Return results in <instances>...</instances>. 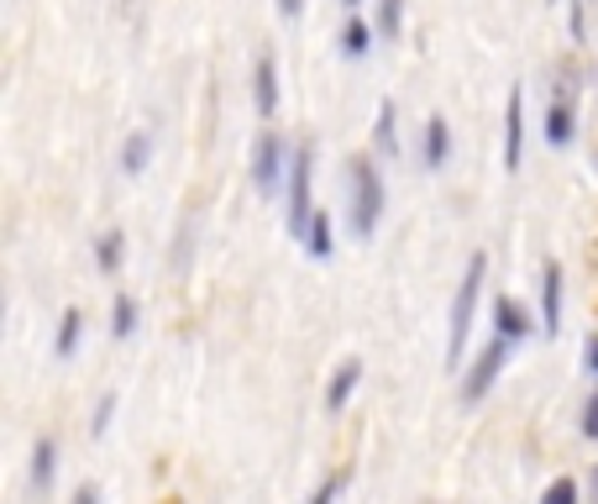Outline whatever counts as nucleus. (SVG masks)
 I'll list each match as a JSON object with an SVG mask.
<instances>
[{
	"instance_id": "f257e3e1",
	"label": "nucleus",
	"mask_w": 598,
	"mask_h": 504,
	"mask_svg": "<svg viewBox=\"0 0 598 504\" xmlns=\"http://www.w3.org/2000/svg\"><path fill=\"white\" fill-rule=\"evenodd\" d=\"M483 273H488V258L473 253L467 258V273H462V289H456L452 300V336H447V362H462V347H467V336H473V311H478V294H483Z\"/></svg>"
},
{
	"instance_id": "f03ea898",
	"label": "nucleus",
	"mask_w": 598,
	"mask_h": 504,
	"mask_svg": "<svg viewBox=\"0 0 598 504\" xmlns=\"http://www.w3.org/2000/svg\"><path fill=\"white\" fill-rule=\"evenodd\" d=\"M379 211H383V179L373 158H352V232L373 237L379 232Z\"/></svg>"
},
{
	"instance_id": "7ed1b4c3",
	"label": "nucleus",
	"mask_w": 598,
	"mask_h": 504,
	"mask_svg": "<svg viewBox=\"0 0 598 504\" xmlns=\"http://www.w3.org/2000/svg\"><path fill=\"white\" fill-rule=\"evenodd\" d=\"M315 153L311 143L294 147V158H289V232L294 237H305V226H311L315 205H311V173H315Z\"/></svg>"
},
{
	"instance_id": "20e7f679",
	"label": "nucleus",
	"mask_w": 598,
	"mask_h": 504,
	"mask_svg": "<svg viewBox=\"0 0 598 504\" xmlns=\"http://www.w3.org/2000/svg\"><path fill=\"white\" fill-rule=\"evenodd\" d=\"M509 352H515V336H494L488 347L478 352V362L467 368V384H462V400H483L488 389L499 384V373H504V362H509Z\"/></svg>"
},
{
	"instance_id": "39448f33",
	"label": "nucleus",
	"mask_w": 598,
	"mask_h": 504,
	"mask_svg": "<svg viewBox=\"0 0 598 504\" xmlns=\"http://www.w3.org/2000/svg\"><path fill=\"white\" fill-rule=\"evenodd\" d=\"M284 168H289V147H284V137L263 132V137L252 143V184H258V194H273V190H279Z\"/></svg>"
},
{
	"instance_id": "423d86ee",
	"label": "nucleus",
	"mask_w": 598,
	"mask_h": 504,
	"mask_svg": "<svg viewBox=\"0 0 598 504\" xmlns=\"http://www.w3.org/2000/svg\"><path fill=\"white\" fill-rule=\"evenodd\" d=\"M526 153V96L509 90V111H504V168H520Z\"/></svg>"
},
{
	"instance_id": "0eeeda50",
	"label": "nucleus",
	"mask_w": 598,
	"mask_h": 504,
	"mask_svg": "<svg viewBox=\"0 0 598 504\" xmlns=\"http://www.w3.org/2000/svg\"><path fill=\"white\" fill-rule=\"evenodd\" d=\"M541 321H546V336L562 332V268L556 264L541 268Z\"/></svg>"
},
{
	"instance_id": "6e6552de",
	"label": "nucleus",
	"mask_w": 598,
	"mask_h": 504,
	"mask_svg": "<svg viewBox=\"0 0 598 504\" xmlns=\"http://www.w3.org/2000/svg\"><path fill=\"white\" fill-rule=\"evenodd\" d=\"M252 100H258V116H273V111H279V64H273V53L258 58V74H252Z\"/></svg>"
},
{
	"instance_id": "1a4fd4ad",
	"label": "nucleus",
	"mask_w": 598,
	"mask_h": 504,
	"mask_svg": "<svg viewBox=\"0 0 598 504\" xmlns=\"http://www.w3.org/2000/svg\"><path fill=\"white\" fill-rule=\"evenodd\" d=\"M546 137H551L556 147L573 143V85H562V90H556V100H551V111H546Z\"/></svg>"
},
{
	"instance_id": "9d476101",
	"label": "nucleus",
	"mask_w": 598,
	"mask_h": 504,
	"mask_svg": "<svg viewBox=\"0 0 598 504\" xmlns=\"http://www.w3.org/2000/svg\"><path fill=\"white\" fill-rule=\"evenodd\" d=\"M358 379H362V362L347 358V362H341V368L331 373V384H326V405H331V410L347 405V400H352V389H358Z\"/></svg>"
},
{
	"instance_id": "9b49d317",
	"label": "nucleus",
	"mask_w": 598,
	"mask_h": 504,
	"mask_svg": "<svg viewBox=\"0 0 598 504\" xmlns=\"http://www.w3.org/2000/svg\"><path fill=\"white\" fill-rule=\"evenodd\" d=\"M394 121H399V105H394V100H383L379 121H373V143H379L383 158H394V153H399V126H394Z\"/></svg>"
},
{
	"instance_id": "f8f14e48",
	"label": "nucleus",
	"mask_w": 598,
	"mask_h": 504,
	"mask_svg": "<svg viewBox=\"0 0 598 504\" xmlns=\"http://www.w3.org/2000/svg\"><path fill=\"white\" fill-rule=\"evenodd\" d=\"M447 153H452V126L441 116L426 121V168H441L447 164Z\"/></svg>"
},
{
	"instance_id": "ddd939ff",
	"label": "nucleus",
	"mask_w": 598,
	"mask_h": 504,
	"mask_svg": "<svg viewBox=\"0 0 598 504\" xmlns=\"http://www.w3.org/2000/svg\"><path fill=\"white\" fill-rule=\"evenodd\" d=\"M305 247H311V258H331V216L326 211H315L311 226H305Z\"/></svg>"
},
{
	"instance_id": "4468645a",
	"label": "nucleus",
	"mask_w": 598,
	"mask_h": 504,
	"mask_svg": "<svg viewBox=\"0 0 598 504\" xmlns=\"http://www.w3.org/2000/svg\"><path fill=\"white\" fill-rule=\"evenodd\" d=\"M494 321H499V332H504V336H515V341H520V336H530L526 311H520L515 300H504V294H499V305H494Z\"/></svg>"
},
{
	"instance_id": "2eb2a0df",
	"label": "nucleus",
	"mask_w": 598,
	"mask_h": 504,
	"mask_svg": "<svg viewBox=\"0 0 598 504\" xmlns=\"http://www.w3.org/2000/svg\"><path fill=\"white\" fill-rule=\"evenodd\" d=\"M147 158H153V137H147V132H132L126 147H121V168H126V173H143Z\"/></svg>"
},
{
	"instance_id": "dca6fc26",
	"label": "nucleus",
	"mask_w": 598,
	"mask_h": 504,
	"mask_svg": "<svg viewBox=\"0 0 598 504\" xmlns=\"http://www.w3.org/2000/svg\"><path fill=\"white\" fill-rule=\"evenodd\" d=\"M132 332H137V300H132V294H116V305H111V336L126 341Z\"/></svg>"
},
{
	"instance_id": "f3484780",
	"label": "nucleus",
	"mask_w": 598,
	"mask_h": 504,
	"mask_svg": "<svg viewBox=\"0 0 598 504\" xmlns=\"http://www.w3.org/2000/svg\"><path fill=\"white\" fill-rule=\"evenodd\" d=\"M368 48H373V26L352 16V22H347V32H341V53H347V58H362Z\"/></svg>"
},
{
	"instance_id": "a211bd4d",
	"label": "nucleus",
	"mask_w": 598,
	"mask_h": 504,
	"mask_svg": "<svg viewBox=\"0 0 598 504\" xmlns=\"http://www.w3.org/2000/svg\"><path fill=\"white\" fill-rule=\"evenodd\" d=\"M121 247H126V237H121V232H105V237L95 242V264H100V273H116V268H121Z\"/></svg>"
},
{
	"instance_id": "6ab92c4d",
	"label": "nucleus",
	"mask_w": 598,
	"mask_h": 504,
	"mask_svg": "<svg viewBox=\"0 0 598 504\" xmlns=\"http://www.w3.org/2000/svg\"><path fill=\"white\" fill-rule=\"evenodd\" d=\"M53 441L48 436H43V441H37V452H32V489H48L53 483Z\"/></svg>"
},
{
	"instance_id": "aec40b11",
	"label": "nucleus",
	"mask_w": 598,
	"mask_h": 504,
	"mask_svg": "<svg viewBox=\"0 0 598 504\" xmlns=\"http://www.w3.org/2000/svg\"><path fill=\"white\" fill-rule=\"evenodd\" d=\"M79 326H84V315L64 311V321H58V358H74V347H79Z\"/></svg>"
},
{
	"instance_id": "412c9836",
	"label": "nucleus",
	"mask_w": 598,
	"mask_h": 504,
	"mask_svg": "<svg viewBox=\"0 0 598 504\" xmlns=\"http://www.w3.org/2000/svg\"><path fill=\"white\" fill-rule=\"evenodd\" d=\"M405 26V0H379V37H399Z\"/></svg>"
},
{
	"instance_id": "4be33fe9",
	"label": "nucleus",
	"mask_w": 598,
	"mask_h": 504,
	"mask_svg": "<svg viewBox=\"0 0 598 504\" xmlns=\"http://www.w3.org/2000/svg\"><path fill=\"white\" fill-rule=\"evenodd\" d=\"M541 504H577V479H556L546 494H541Z\"/></svg>"
},
{
	"instance_id": "5701e85b",
	"label": "nucleus",
	"mask_w": 598,
	"mask_h": 504,
	"mask_svg": "<svg viewBox=\"0 0 598 504\" xmlns=\"http://www.w3.org/2000/svg\"><path fill=\"white\" fill-rule=\"evenodd\" d=\"M111 415H116V394H100V405H95V421H90V432L105 436V432H111Z\"/></svg>"
},
{
	"instance_id": "b1692460",
	"label": "nucleus",
	"mask_w": 598,
	"mask_h": 504,
	"mask_svg": "<svg viewBox=\"0 0 598 504\" xmlns=\"http://www.w3.org/2000/svg\"><path fill=\"white\" fill-rule=\"evenodd\" d=\"M341 489H347V473H336V479H326V483H320L311 504H336V500H341Z\"/></svg>"
},
{
	"instance_id": "393cba45",
	"label": "nucleus",
	"mask_w": 598,
	"mask_h": 504,
	"mask_svg": "<svg viewBox=\"0 0 598 504\" xmlns=\"http://www.w3.org/2000/svg\"><path fill=\"white\" fill-rule=\"evenodd\" d=\"M583 436H594L598 441V389L588 394V405H583Z\"/></svg>"
},
{
	"instance_id": "a878e982",
	"label": "nucleus",
	"mask_w": 598,
	"mask_h": 504,
	"mask_svg": "<svg viewBox=\"0 0 598 504\" xmlns=\"http://www.w3.org/2000/svg\"><path fill=\"white\" fill-rule=\"evenodd\" d=\"M305 11V0H279V16H300Z\"/></svg>"
},
{
	"instance_id": "bb28decb",
	"label": "nucleus",
	"mask_w": 598,
	"mask_h": 504,
	"mask_svg": "<svg viewBox=\"0 0 598 504\" xmlns=\"http://www.w3.org/2000/svg\"><path fill=\"white\" fill-rule=\"evenodd\" d=\"M74 504H100V494H95V489H90V483H84V489L74 494Z\"/></svg>"
},
{
	"instance_id": "cd10ccee",
	"label": "nucleus",
	"mask_w": 598,
	"mask_h": 504,
	"mask_svg": "<svg viewBox=\"0 0 598 504\" xmlns=\"http://www.w3.org/2000/svg\"><path fill=\"white\" fill-rule=\"evenodd\" d=\"M588 368L598 373V336H588Z\"/></svg>"
},
{
	"instance_id": "c85d7f7f",
	"label": "nucleus",
	"mask_w": 598,
	"mask_h": 504,
	"mask_svg": "<svg viewBox=\"0 0 598 504\" xmlns=\"http://www.w3.org/2000/svg\"><path fill=\"white\" fill-rule=\"evenodd\" d=\"M588 494H594V504H598V468L588 473Z\"/></svg>"
},
{
	"instance_id": "c756f323",
	"label": "nucleus",
	"mask_w": 598,
	"mask_h": 504,
	"mask_svg": "<svg viewBox=\"0 0 598 504\" xmlns=\"http://www.w3.org/2000/svg\"><path fill=\"white\" fill-rule=\"evenodd\" d=\"M341 5H347V11H358V5H362V0H341Z\"/></svg>"
}]
</instances>
